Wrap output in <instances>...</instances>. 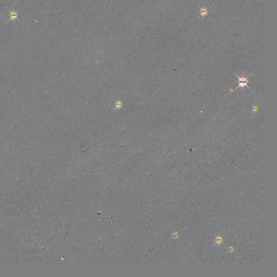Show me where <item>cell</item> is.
<instances>
[{"label":"cell","instance_id":"6da1fadb","mask_svg":"<svg viewBox=\"0 0 277 277\" xmlns=\"http://www.w3.org/2000/svg\"><path fill=\"white\" fill-rule=\"evenodd\" d=\"M239 78V85H238V87H242L243 88L244 86H247V83L248 82V81L247 80V79L245 78H240L239 77H238Z\"/></svg>","mask_w":277,"mask_h":277}]
</instances>
